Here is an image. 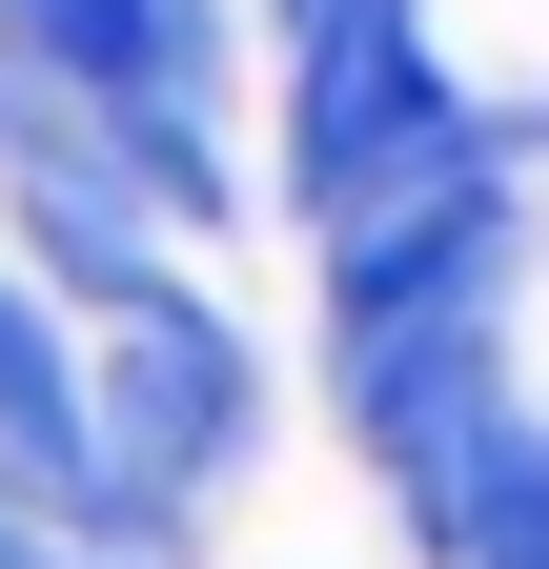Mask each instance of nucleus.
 Segmentation results:
<instances>
[{
	"label": "nucleus",
	"mask_w": 549,
	"mask_h": 569,
	"mask_svg": "<svg viewBox=\"0 0 549 569\" xmlns=\"http://www.w3.org/2000/svg\"><path fill=\"white\" fill-rule=\"evenodd\" d=\"M82 427H102V509H82V529L143 569L203 488L264 448V367H244V326L203 306V284H143V306L82 326Z\"/></svg>",
	"instance_id": "1"
},
{
	"label": "nucleus",
	"mask_w": 549,
	"mask_h": 569,
	"mask_svg": "<svg viewBox=\"0 0 549 569\" xmlns=\"http://www.w3.org/2000/svg\"><path fill=\"white\" fill-rule=\"evenodd\" d=\"M0 488H21L41 529L102 509V427H82V326L41 306V264L0 244Z\"/></svg>",
	"instance_id": "2"
}]
</instances>
